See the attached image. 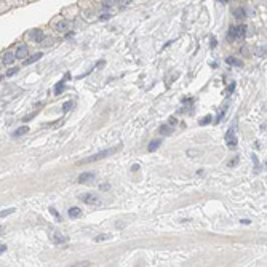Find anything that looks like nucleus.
I'll return each mask as SVG.
<instances>
[{
  "mask_svg": "<svg viewBox=\"0 0 267 267\" xmlns=\"http://www.w3.org/2000/svg\"><path fill=\"white\" fill-rule=\"evenodd\" d=\"M245 34H246V26H238V27L232 26L229 29V32H227V40H230V42L238 40V38L245 37Z\"/></svg>",
  "mask_w": 267,
  "mask_h": 267,
  "instance_id": "1",
  "label": "nucleus"
},
{
  "mask_svg": "<svg viewBox=\"0 0 267 267\" xmlns=\"http://www.w3.org/2000/svg\"><path fill=\"white\" fill-rule=\"evenodd\" d=\"M114 152H117V147H114V149H106V151H103V152H98V154L88 157V158L80 160L78 163H80V165H83V163H93V162H96V160H101V158H104V157H107V155H112Z\"/></svg>",
  "mask_w": 267,
  "mask_h": 267,
  "instance_id": "2",
  "label": "nucleus"
},
{
  "mask_svg": "<svg viewBox=\"0 0 267 267\" xmlns=\"http://www.w3.org/2000/svg\"><path fill=\"white\" fill-rule=\"evenodd\" d=\"M226 144H227L229 147H235V146H237V138H235L234 128H230L229 131L226 133Z\"/></svg>",
  "mask_w": 267,
  "mask_h": 267,
  "instance_id": "3",
  "label": "nucleus"
},
{
  "mask_svg": "<svg viewBox=\"0 0 267 267\" xmlns=\"http://www.w3.org/2000/svg\"><path fill=\"white\" fill-rule=\"evenodd\" d=\"M80 200L85 203H88V205H98L99 203V198H98V195H93V194H83L80 195Z\"/></svg>",
  "mask_w": 267,
  "mask_h": 267,
  "instance_id": "4",
  "label": "nucleus"
},
{
  "mask_svg": "<svg viewBox=\"0 0 267 267\" xmlns=\"http://www.w3.org/2000/svg\"><path fill=\"white\" fill-rule=\"evenodd\" d=\"M70 27H72V22H70L69 19H61V21L56 22V30L58 32H66V30H69Z\"/></svg>",
  "mask_w": 267,
  "mask_h": 267,
  "instance_id": "5",
  "label": "nucleus"
},
{
  "mask_svg": "<svg viewBox=\"0 0 267 267\" xmlns=\"http://www.w3.org/2000/svg\"><path fill=\"white\" fill-rule=\"evenodd\" d=\"M80 184H88V182H93L95 181V173H82L77 179Z\"/></svg>",
  "mask_w": 267,
  "mask_h": 267,
  "instance_id": "6",
  "label": "nucleus"
},
{
  "mask_svg": "<svg viewBox=\"0 0 267 267\" xmlns=\"http://www.w3.org/2000/svg\"><path fill=\"white\" fill-rule=\"evenodd\" d=\"M29 37L32 38V42L40 43V42L43 40V32H42V29H34V30H30V32H29Z\"/></svg>",
  "mask_w": 267,
  "mask_h": 267,
  "instance_id": "7",
  "label": "nucleus"
},
{
  "mask_svg": "<svg viewBox=\"0 0 267 267\" xmlns=\"http://www.w3.org/2000/svg\"><path fill=\"white\" fill-rule=\"evenodd\" d=\"M51 242L56 243V245H61V243H66V242H67V237H66V235L58 234V232H53V234H51Z\"/></svg>",
  "mask_w": 267,
  "mask_h": 267,
  "instance_id": "8",
  "label": "nucleus"
},
{
  "mask_svg": "<svg viewBox=\"0 0 267 267\" xmlns=\"http://www.w3.org/2000/svg\"><path fill=\"white\" fill-rule=\"evenodd\" d=\"M27 54H29V50H27V46H26V45H21V46L18 48V51H16V54H14V56L19 58V59H27Z\"/></svg>",
  "mask_w": 267,
  "mask_h": 267,
  "instance_id": "9",
  "label": "nucleus"
},
{
  "mask_svg": "<svg viewBox=\"0 0 267 267\" xmlns=\"http://www.w3.org/2000/svg\"><path fill=\"white\" fill-rule=\"evenodd\" d=\"M14 59H16V56H14V53H11V51H8V53H5L3 54V64L5 66H8V64H11V62H13Z\"/></svg>",
  "mask_w": 267,
  "mask_h": 267,
  "instance_id": "10",
  "label": "nucleus"
},
{
  "mask_svg": "<svg viewBox=\"0 0 267 267\" xmlns=\"http://www.w3.org/2000/svg\"><path fill=\"white\" fill-rule=\"evenodd\" d=\"M42 58V53H37V54H34V56H30V58H27V59H24V62L22 64L24 66H29V64H34L35 61H38Z\"/></svg>",
  "mask_w": 267,
  "mask_h": 267,
  "instance_id": "11",
  "label": "nucleus"
},
{
  "mask_svg": "<svg viewBox=\"0 0 267 267\" xmlns=\"http://www.w3.org/2000/svg\"><path fill=\"white\" fill-rule=\"evenodd\" d=\"M160 144H162V141L160 139H154V141H151V144H149V152H155L157 149L160 147Z\"/></svg>",
  "mask_w": 267,
  "mask_h": 267,
  "instance_id": "12",
  "label": "nucleus"
},
{
  "mask_svg": "<svg viewBox=\"0 0 267 267\" xmlns=\"http://www.w3.org/2000/svg\"><path fill=\"white\" fill-rule=\"evenodd\" d=\"M69 216H70V218H78V216H82V210H80V208H77V206H72L69 210Z\"/></svg>",
  "mask_w": 267,
  "mask_h": 267,
  "instance_id": "13",
  "label": "nucleus"
},
{
  "mask_svg": "<svg viewBox=\"0 0 267 267\" xmlns=\"http://www.w3.org/2000/svg\"><path fill=\"white\" fill-rule=\"evenodd\" d=\"M226 62H227V64H234V66H237V67H242V66H243V62H242V61H238V59H235L234 56L227 58Z\"/></svg>",
  "mask_w": 267,
  "mask_h": 267,
  "instance_id": "14",
  "label": "nucleus"
},
{
  "mask_svg": "<svg viewBox=\"0 0 267 267\" xmlns=\"http://www.w3.org/2000/svg\"><path fill=\"white\" fill-rule=\"evenodd\" d=\"M234 14H235V18H245L246 16V11L240 7V8H235L234 10Z\"/></svg>",
  "mask_w": 267,
  "mask_h": 267,
  "instance_id": "15",
  "label": "nucleus"
},
{
  "mask_svg": "<svg viewBox=\"0 0 267 267\" xmlns=\"http://www.w3.org/2000/svg\"><path fill=\"white\" fill-rule=\"evenodd\" d=\"M111 238V234H103V235H98V237H95V242L99 243V242H106Z\"/></svg>",
  "mask_w": 267,
  "mask_h": 267,
  "instance_id": "16",
  "label": "nucleus"
},
{
  "mask_svg": "<svg viewBox=\"0 0 267 267\" xmlns=\"http://www.w3.org/2000/svg\"><path fill=\"white\" fill-rule=\"evenodd\" d=\"M64 82L66 80H62L61 83H58L56 86H54V93H56V95H61V93L64 91Z\"/></svg>",
  "mask_w": 267,
  "mask_h": 267,
  "instance_id": "17",
  "label": "nucleus"
},
{
  "mask_svg": "<svg viewBox=\"0 0 267 267\" xmlns=\"http://www.w3.org/2000/svg\"><path fill=\"white\" fill-rule=\"evenodd\" d=\"M67 267H90V262L88 261H80V262H75V264H70Z\"/></svg>",
  "mask_w": 267,
  "mask_h": 267,
  "instance_id": "18",
  "label": "nucleus"
},
{
  "mask_svg": "<svg viewBox=\"0 0 267 267\" xmlns=\"http://www.w3.org/2000/svg\"><path fill=\"white\" fill-rule=\"evenodd\" d=\"M14 208H8V210H3V211H0V218H5V216H8V214H11V213H14Z\"/></svg>",
  "mask_w": 267,
  "mask_h": 267,
  "instance_id": "19",
  "label": "nucleus"
},
{
  "mask_svg": "<svg viewBox=\"0 0 267 267\" xmlns=\"http://www.w3.org/2000/svg\"><path fill=\"white\" fill-rule=\"evenodd\" d=\"M160 133H162V135H170L171 128L168 127V125H163V127H160Z\"/></svg>",
  "mask_w": 267,
  "mask_h": 267,
  "instance_id": "20",
  "label": "nucleus"
},
{
  "mask_svg": "<svg viewBox=\"0 0 267 267\" xmlns=\"http://www.w3.org/2000/svg\"><path fill=\"white\" fill-rule=\"evenodd\" d=\"M256 54H258V56H266V46H258V48H256Z\"/></svg>",
  "mask_w": 267,
  "mask_h": 267,
  "instance_id": "21",
  "label": "nucleus"
},
{
  "mask_svg": "<svg viewBox=\"0 0 267 267\" xmlns=\"http://www.w3.org/2000/svg\"><path fill=\"white\" fill-rule=\"evenodd\" d=\"M27 131H29V128H27V127H22V128L16 130V133H14L13 136H19V135H24V133H27Z\"/></svg>",
  "mask_w": 267,
  "mask_h": 267,
  "instance_id": "22",
  "label": "nucleus"
},
{
  "mask_svg": "<svg viewBox=\"0 0 267 267\" xmlns=\"http://www.w3.org/2000/svg\"><path fill=\"white\" fill-rule=\"evenodd\" d=\"M211 120H213V119H211V115H206L203 120H200V125H202V127H203V125H208V123H211Z\"/></svg>",
  "mask_w": 267,
  "mask_h": 267,
  "instance_id": "23",
  "label": "nucleus"
},
{
  "mask_svg": "<svg viewBox=\"0 0 267 267\" xmlns=\"http://www.w3.org/2000/svg\"><path fill=\"white\" fill-rule=\"evenodd\" d=\"M72 106H74V103H72V101H67V103L64 104V107H62V111H64V112H67L69 109L72 107Z\"/></svg>",
  "mask_w": 267,
  "mask_h": 267,
  "instance_id": "24",
  "label": "nucleus"
},
{
  "mask_svg": "<svg viewBox=\"0 0 267 267\" xmlns=\"http://www.w3.org/2000/svg\"><path fill=\"white\" fill-rule=\"evenodd\" d=\"M50 211H51V214H54V216H56V219H58V221H61V214L58 213V211L54 210V208H50Z\"/></svg>",
  "mask_w": 267,
  "mask_h": 267,
  "instance_id": "25",
  "label": "nucleus"
},
{
  "mask_svg": "<svg viewBox=\"0 0 267 267\" xmlns=\"http://www.w3.org/2000/svg\"><path fill=\"white\" fill-rule=\"evenodd\" d=\"M18 72V69H11V70H8L7 72V77H11V75H14V74Z\"/></svg>",
  "mask_w": 267,
  "mask_h": 267,
  "instance_id": "26",
  "label": "nucleus"
},
{
  "mask_svg": "<svg viewBox=\"0 0 267 267\" xmlns=\"http://www.w3.org/2000/svg\"><path fill=\"white\" fill-rule=\"evenodd\" d=\"M234 88H235V83H230V85H229V90H227V95H229V93H232Z\"/></svg>",
  "mask_w": 267,
  "mask_h": 267,
  "instance_id": "27",
  "label": "nucleus"
},
{
  "mask_svg": "<svg viewBox=\"0 0 267 267\" xmlns=\"http://www.w3.org/2000/svg\"><path fill=\"white\" fill-rule=\"evenodd\" d=\"M5 250H7V246H5V245H2V243H0V254H2V253H5Z\"/></svg>",
  "mask_w": 267,
  "mask_h": 267,
  "instance_id": "28",
  "label": "nucleus"
},
{
  "mask_svg": "<svg viewBox=\"0 0 267 267\" xmlns=\"http://www.w3.org/2000/svg\"><path fill=\"white\" fill-rule=\"evenodd\" d=\"M211 46H216V38H211Z\"/></svg>",
  "mask_w": 267,
  "mask_h": 267,
  "instance_id": "29",
  "label": "nucleus"
},
{
  "mask_svg": "<svg viewBox=\"0 0 267 267\" xmlns=\"http://www.w3.org/2000/svg\"><path fill=\"white\" fill-rule=\"evenodd\" d=\"M0 232H2V227H0Z\"/></svg>",
  "mask_w": 267,
  "mask_h": 267,
  "instance_id": "30",
  "label": "nucleus"
}]
</instances>
